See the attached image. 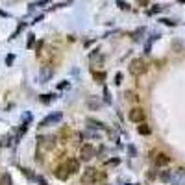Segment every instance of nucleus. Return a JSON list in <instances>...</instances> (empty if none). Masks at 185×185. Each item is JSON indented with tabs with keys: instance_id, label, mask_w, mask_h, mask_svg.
I'll use <instances>...</instances> for the list:
<instances>
[{
	"instance_id": "obj_12",
	"label": "nucleus",
	"mask_w": 185,
	"mask_h": 185,
	"mask_svg": "<svg viewBox=\"0 0 185 185\" xmlns=\"http://www.w3.org/2000/svg\"><path fill=\"white\" fill-rule=\"evenodd\" d=\"M87 124H91V128H98V130L104 128V124L100 120H95V119H87Z\"/></svg>"
},
{
	"instance_id": "obj_4",
	"label": "nucleus",
	"mask_w": 185,
	"mask_h": 185,
	"mask_svg": "<svg viewBox=\"0 0 185 185\" xmlns=\"http://www.w3.org/2000/svg\"><path fill=\"white\" fill-rule=\"evenodd\" d=\"M52 76H54V69H52V67H43V69L39 70V83L50 82Z\"/></svg>"
},
{
	"instance_id": "obj_26",
	"label": "nucleus",
	"mask_w": 185,
	"mask_h": 185,
	"mask_svg": "<svg viewBox=\"0 0 185 185\" xmlns=\"http://www.w3.org/2000/svg\"><path fill=\"white\" fill-rule=\"evenodd\" d=\"M137 4H139V6H146V4H148V0H137Z\"/></svg>"
},
{
	"instance_id": "obj_14",
	"label": "nucleus",
	"mask_w": 185,
	"mask_h": 185,
	"mask_svg": "<svg viewBox=\"0 0 185 185\" xmlns=\"http://www.w3.org/2000/svg\"><path fill=\"white\" fill-rule=\"evenodd\" d=\"M137 132H139L141 135H150V128H148L146 124H141V126L137 128Z\"/></svg>"
},
{
	"instance_id": "obj_8",
	"label": "nucleus",
	"mask_w": 185,
	"mask_h": 185,
	"mask_svg": "<svg viewBox=\"0 0 185 185\" xmlns=\"http://www.w3.org/2000/svg\"><path fill=\"white\" fill-rule=\"evenodd\" d=\"M183 180H185V169H178L176 172H172V180L170 182L174 185H182Z\"/></svg>"
},
{
	"instance_id": "obj_6",
	"label": "nucleus",
	"mask_w": 185,
	"mask_h": 185,
	"mask_svg": "<svg viewBox=\"0 0 185 185\" xmlns=\"http://www.w3.org/2000/svg\"><path fill=\"white\" fill-rule=\"evenodd\" d=\"M39 145H41L44 150H52V148H54V145H56V137H54V135L39 137Z\"/></svg>"
},
{
	"instance_id": "obj_24",
	"label": "nucleus",
	"mask_w": 185,
	"mask_h": 185,
	"mask_svg": "<svg viewBox=\"0 0 185 185\" xmlns=\"http://www.w3.org/2000/svg\"><path fill=\"white\" fill-rule=\"evenodd\" d=\"M107 165H119V159H109Z\"/></svg>"
},
{
	"instance_id": "obj_1",
	"label": "nucleus",
	"mask_w": 185,
	"mask_h": 185,
	"mask_svg": "<svg viewBox=\"0 0 185 185\" xmlns=\"http://www.w3.org/2000/svg\"><path fill=\"white\" fill-rule=\"evenodd\" d=\"M145 72H146V63H145L141 57H137V59H133V61L130 63V74L141 76V74H145Z\"/></svg>"
},
{
	"instance_id": "obj_9",
	"label": "nucleus",
	"mask_w": 185,
	"mask_h": 185,
	"mask_svg": "<svg viewBox=\"0 0 185 185\" xmlns=\"http://www.w3.org/2000/svg\"><path fill=\"white\" fill-rule=\"evenodd\" d=\"M54 174H56V178H59L61 182H67V180H69V176H70V170H69L67 167H59V169H56V170H54Z\"/></svg>"
},
{
	"instance_id": "obj_21",
	"label": "nucleus",
	"mask_w": 185,
	"mask_h": 185,
	"mask_svg": "<svg viewBox=\"0 0 185 185\" xmlns=\"http://www.w3.org/2000/svg\"><path fill=\"white\" fill-rule=\"evenodd\" d=\"M44 4H48V0H39V2L32 4V7H37V6H44Z\"/></svg>"
},
{
	"instance_id": "obj_10",
	"label": "nucleus",
	"mask_w": 185,
	"mask_h": 185,
	"mask_svg": "<svg viewBox=\"0 0 185 185\" xmlns=\"http://www.w3.org/2000/svg\"><path fill=\"white\" fill-rule=\"evenodd\" d=\"M65 167L70 170V174H76V172L80 170V163H78V159H67Z\"/></svg>"
},
{
	"instance_id": "obj_18",
	"label": "nucleus",
	"mask_w": 185,
	"mask_h": 185,
	"mask_svg": "<svg viewBox=\"0 0 185 185\" xmlns=\"http://www.w3.org/2000/svg\"><path fill=\"white\" fill-rule=\"evenodd\" d=\"M117 6H119L120 9H130V4L124 2V0H117Z\"/></svg>"
},
{
	"instance_id": "obj_15",
	"label": "nucleus",
	"mask_w": 185,
	"mask_h": 185,
	"mask_svg": "<svg viewBox=\"0 0 185 185\" xmlns=\"http://www.w3.org/2000/svg\"><path fill=\"white\" fill-rule=\"evenodd\" d=\"M159 178H161V182H170V180H172V172H170V170H165V172H161Z\"/></svg>"
},
{
	"instance_id": "obj_20",
	"label": "nucleus",
	"mask_w": 185,
	"mask_h": 185,
	"mask_svg": "<svg viewBox=\"0 0 185 185\" xmlns=\"http://www.w3.org/2000/svg\"><path fill=\"white\" fill-rule=\"evenodd\" d=\"M28 37H30V39H28V48H32V46H33V41H35V35H32V33H30Z\"/></svg>"
},
{
	"instance_id": "obj_3",
	"label": "nucleus",
	"mask_w": 185,
	"mask_h": 185,
	"mask_svg": "<svg viewBox=\"0 0 185 185\" xmlns=\"http://www.w3.org/2000/svg\"><path fill=\"white\" fill-rule=\"evenodd\" d=\"M96 180H98L96 169H87V170L82 174V183H95Z\"/></svg>"
},
{
	"instance_id": "obj_19",
	"label": "nucleus",
	"mask_w": 185,
	"mask_h": 185,
	"mask_svg": "<svg viewBox=\"0 0 185 185\" xmlns=\"http://www.w3.org/2000/svg\"><path fill=\"white\" fill-rule=\"evenodd\" d=\"M52 98H54V95H43V96H41V102H44V104H48V102H50Z\"/></svg>"
},
{
	"instance_id": "obj_2",
	"label": "nucleus",
	"mask_w": 185,
	"mask_h": 185,
	"mask_svg": "<svg viewBox=\"0 0 185 185\" xmlns=\"http://www.w3.org/2000/svg\"><path fill=\"white\" fill-rule=\"evenodd\" d=\"M95 154H96V150H95V146L89 145V143L80 148V158H82V161H91Z\"/></svg>"
},
{
	"instance_id": "obj_17",
	"label": "nucleus",
	"mask_w": 185,
	"mask_h": 185,
	"mask_svg": "<svg viewBox=\"0 0 185 185\" xmlns=\"http://www.w3.org/2000/svg\"><path fill=\"white\" fill-rule=\"evenodd\" d=\"M20 170H22V174H24L28 180H35V178H37L35 174H32V172H30V169H20Z\"/></svg>"
},
{
	"instance_id": "obj_22",
	"label": "nucleus",
	"mask_w": 185,
	"mask_h": 185,
	"mask_svg": "<svg viewBox=\"0 0 185 185\" xmlns=\"http://www.w3.org/2000/svg\"><path fill=\"white\" fill-rule=\"evenodd\" d=\"M35 182H39L41 185H48V183H46V180H44L43 176H37V178H35Z\"/></svg>"
},
{
	"instance_id": "obj_25",
	"label": "nucleus",
	"mask_w": 185,
	"mask_h": 185,
	"mask_svg": "<svg viewBox=\"0 0 185 185\" xmlns=\"http://www.w3.org/2000/svg\"><path fill=\"white\" fill-rule=\"evenodd\" d=\"M6 63H7V65H11V63H13V56H9V57H6Z\"/></svg>"
},
{
	"instance_id": "obj_7",
	"label": "nucleus",
	"mask_w": 185,
	"mask_h": 185,
	"mask_svg": "<svg viewBox=\"0 0 185 185\" xmlns=\"http://www.w3.org/2000/svg\"><path fill=\"white\" fill-rule=\"evenodd\" d=\"M128 117H130V120H132V122H139V124H141V120L145 119V111H143L141 107H133V109L130 111V115H128Z\"/></svg>"
},
{
	"instance_id": "obj_11",
	"label": "nucleus",
	"mask_w": 185,
	"mask_h": 185,
	"mask_svg": "<svg viewBox=\"0 0 185 185\" xmlns=\"http://www.w3.org/2000/svg\"><path fill=\"white\" fill-rule=\"evenodd\" d=\"M169 163H170V156H167V154L156 156V165H158V167H165V165H169Z\"/></svg>"
},
{
	"instance_id": "obj_23",
	"label": "nucleus",
	"mask_w": 185,
	"mask_h": 185,
	"mask_svg": "<svg viewBox=\"0 0 185 185\" xmlns=\"http://www.w3.org/2000/svg\"><path fill=\"white\" fill-rule=\"evenodd\" d=\"M161 22H163V24H167V26H174V22H172V20H169V19H163Z\"/></svg>"
},
{
	"instance_id": "obj_5",
	"label": "nucleus",
	"mask_w": 185,
	"mask_h": 185,
	"mask_svg": "<svg viewBox=\"0 0 185 185\" xmlns=\"http://www.w3.org/2000/svg\"><path fill=\"white\" fill-rule=\"evenodd\" d=\"M63 119V115L61 113H56V115H48L46 119H43L41 122H39V128H46V126H50V124H56V122H59Z\"/></svg>"
},
{
	"instance_id": "obj_13",
	"label": "nucleus",
	"mask_w": 185,
	"mask_h": 185,
	"mask_svg": "<svg viewBox=\"0 0 185 185\" xmlns=\"http://www.w3.org/2000/svg\"><path fill=\"white\" fill-rule=\"evenodd\" d=\"M0 185H11V176H9L7 172H4V174L0 176Z\"/></svg>"
},
{
	"instance_id": "obj_16",
	"label": "nucleus",
	"mask_w": 185,
	"mask_h": 185,
	"mask_svg": "<svg viewBox=\"0 0 185 185\" xmlns=\"http://www.w3.org/2000/svg\"><path fill=\"white\" fill-rule=\"evenodd\" d=\"M93 76H95V80H98V82H104L106 80V72H93Z\"/></svg>"
}]
</instances>
